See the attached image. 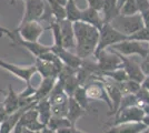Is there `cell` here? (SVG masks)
Wrapping results in <instances>:
<instances>
[{
	"instance_id": "cell-2",
	"label": "cell",
	"mask_w": 149,
	"mask_h": 133,
	"mask_svg": "<svg viewBox=\"0 0 149 133\" xmlns=\"http://www.w3.org/2000/svg\"><path fill=\"white\" fill-rule=\"evenodd\" d=\"M109 23L115 29H117L118 31L124 33L125 36H127L128 38L130 36H132L134 33H136L137 31L141 30L143 27H145L140 12L136 13V14H131V16L118 14Z\"/></svg>"
},
{
	"instance_id": "cell-21",
	"label": "cell",
	"mask_w": 149,
	"mask_h": 133,
	"mask_svg": "<svg viewBox=\"0 0 149 133\" xmlns=\"http://www.w3.org/2000/svg\"><path fill=\"white\" fill-rule=\"evenodd\" d=\"M84 113H85V109L82 108L72 96H69L67 118H68V120L71 122V124H72L74 127H76L77 121L79 120L81 116L84 115Z\"/></svg>"
},
{
	"instance_id": "cell-45",
	"label": "cell",
	"mask_w": 149,
	"mask_h": 133,
	"mask_svg": "<svg viewBox=\"0 0 149 133\" xmlns=\"http://www.w3.org/2000/svg\"><path fill=\"white\" fill-rule=\"evenodd\" d=\"M27 133H41V131H29V130H27Z\"/></svg>"
},
{
	"instance_id": "cell-5",
	"label": "cell",
	"mask_w": 149,
	"mask_h": 133,
	"mask_svg": "<svg viewBox=\"0 0 149 133\" xmlns=\"http://www.w3.org/2000/svg\"><path fill=\"white\" fill-rule=\"evenodd\" d=\"M95 57L97 58V67L99 70V76L106 71H112L115 69L121 68V59L115 50L110 49L109 51H101Z\"/></svg>"
},
{
	"instance_id": "cell-12",
	"label": "cell",
	"mask_w": 149,
	"mask_h": 133,
	"mask_svg": "<svg viewBox=\"0 0 149 133\" xmlns=\"http://www.w3.org/2000/svg\"><path fill=\"white\" fill-rule=\"evenodd\" d=\"M51 51L56 54L57 57L61 60L63 64L68 65L70 68H74V69H78L82 64L84 59H81L80 57H78L77 54H74L72 52H70L68 49L63 48V47H59V45H51Z\"/></svg>"
},
{
	"instance_id": "cell-33",
	"label": "cell",
	"mask_w": 149,
	"mask_h": 133,
	"mask_svg": "<svg viewBox=\"0 0 149 133\" xmlns=\"http://www.w3.org/2000/svg\"><path fill=\"white\" fill-rule=\"evenodd\" d=\"M129 39L149 42V28H145V27H143L141 30H139V31H137L136 33H134L132 36H130Z\"/></svg>"
},
{
	"instance_id": "cell-41",
	"label": "cell",
	"mask_w": 149,
	"mask_h": 133,
	"mask_svg": "<svg viewBox=\"0 0 149 133\" xmlns=\"http://www.w3.org/2000/svg\"><path fill=\"white\" fill-rule=\"evenodd\" d=\"M41 133H57L56 131H54V130H51L49 127H44L42 130H41Z\"/></svg>"
},
{
	"instance_id": "cell-24",
	"label": "cell",
	"mask_w": 149,
	"mask_h": 133,
	"mask_svg": "<svg viewBox=\"0 0 149 133\" xmlns=\"http://www.w3.org/2000/svg\"><path fill=\"white\" fill-rule=\"evenodd\" d=\"M100 76H105V78H108V79H110V80L115 81V82H124V81L129 80V76H128L127 72L125 71V69L123 67H121V68H118V69L112 70V71L102 72Z\"/></svg>"
},
{
	"instance_id": "cell-34",
	"label": "cell",
	"mask_w": 149,
	"mask_h": 133,
	"mask_svg": "<svg viewBox=\"0 0 149 133\" xmlns=\"http://www.w3.org/2000/svg\"><path fill=\"white\" fill-rule=\"evenodd\" d=\"M138 98V101H139V105L143 107L145 104H149V91L147 89L141 88L137 91V93H135Z\"/></svg>"
},
{
	"instance_id": "cell-43",
	"label": "cell",
	"mask_w": 149,
	"mask_h": 133,
	"mask_svg": "<svg viewBox=\"0 0 149 133\" xmlns=\"http://www.w3.org/2000/svg\"><path fill=\"white\" fill-rule=\"evenodd\" d=\"M125 2H126V0H117V5H118L119 9L123 8V6L125 5Z\"/></svg>"
},
{
	"instance_id": "cell-3",
	"label": "cell",
	"mask_w": 149,
	"mask_h": 133,
	"mask_svg": "<svg viewBox=\"0 0 149 133\" xmlns=\"http://www.w3.org/2000/svg\"><path fill=\"white\" fill-rule=\"evenodd\" d=\"M126 39H128V37L118 31L117 29H115L110 23H104V25L99 30V41L93 56L98 54L99 52L106 50L107 48H110L113 44L121 42Z\"/></svg>"
},
{
	"instance_id": "cell-19",
	"label": "cell",
	"mask_w": 149,
	"mask_h": 133,
	"mask_svg": "<svg viewBox=\"0 0 149 133\" xmlns=\"http://www.w3.org/2000/svg\"><path fill=\"white\" fill-rule=\"evenodd\" d=\"M80 20L86 22L88 25H91L96 27L97 29H101V27L104 25V19L100 14L99 10H96L91 7H87L85 9L81 10V17Z\"/></svg>"
},
{
	"instance_id": "cell-7",
	"label": "cell",
	"mask_w": 149,
	"mask_h": 133,
	"mask_svg": "<svg viewBox=\"0 0 149 133\" xmlns=\"http://www.w3.org/2000/svg\"><path fill=\"white\" fill-rule=\"evenodd\" d=\"M0 68L7 70L8 72H10L13 76H18L19 79L25 81L26 84H30L31 78L37 72L35 64L29 65V67H21V65H16V64L10 63V62H7L2 59H0Z\"/></svg>"
},
{
	"instance_id": "cell-31",
	"label": "cell",
	"mask_w": 149,
	"mask_h": 133,
	"mask_svg": "<svg viewBox=\"0 0 149 133\" xmlns=\"http://www.w3.org/2000/svg\"><path fill=\"white\" fill-rule=\"evenodd\" d=\"M48 99L51 104H61V103L68 102L69 95L65 91H62V92H58V93H50Z\"/></svg>"
},
{
	"instance_id": "cell-36",
	"label": "cell",
	"mask_w": 149,
	"mask_h": 133,
	"mask_svg": "<svg viewBox=\"0 0 149 133\" xmlns=\"http://www.w3.org/2000/svg\"><path fill=\"white\" fill-rule=\"evenodd\" d=\"M140 68L145 76H149V53L145 58H143L140 62Z\"/></svg>"
},
{
	"instance_id": "cell-9",
	"label": "cell",
	"mask_w": 149,
	"mask_h": 133,
	"mask_svg": "<svg viewBox=\"0 0 149 133\" xmlns=\"http://www.w3.org/2000/svg\"><path fill=\"white\" fill-rule=\"evenodd\" d=\"M45 30L46 28L40 25L39 21H30L24 25H19L15 32H18L20 38L26 41H38Z\"/></svg>"
},
{
	"instance_id": "cell-15",
	"label": "cell",
	"mask_w": 149,
	"mask_h": 133,
	"mask_svg": "<svg viewBox=\"0 0 149 133\" xmlns=\"http://www.w3.org/2000/svg\"><path fill=\"white\" fill-rule=\"evenodd\" d=\"M13 41L16 42L17 44H19V45L24 47L25 49H27L32 56H35L36 58L40 57L44 53L51 50V45H44V44L40 43L39 41H26V40L21 38H17V36H16V38L13 39Z\"/></svg>"
},
{
	"instance_id": "cell-20",
	"label": "cell",
	"mask_w": 149,
	"mask_h": 133,
	"mask_svg": "<svg viewBox=\"0 0 149 133\" xmlns=\"http://www.w3.org/2000/svg\"><path fill=\"white\" fill-rule=\"evenodd\" d=\"M101 12H102L104 23L111 22L118 14H120V9L117 5V0H105Z\"/></svg>"
},
{
	"instance_id": "cell-8",
	"label": "cell",
	"mask_w": 149,
	"mask_h": 133,
	"mask_svg": "<svg viewBox=\"0 0 149 133\" xmlns=\"http://www.w3.org/2000/svg\"><path fill=\"white\" fill-rule=\"evenodd\" d=\"M143 116H145V112L141 107L139 105L129 107V108L123 109L116 113L112 125L120 124V123H129V122H141Z\"/></svg>"
},
{
	"instance_id": "cell-35",
	"label": "cell",
	"mask_w": 149,
	"mask_h": 133,
	"mask_svg": "<svg viewBox=\"0 0 149 133\" xmlns=\"http://www.w3.org/2000/svg\"><path fill=\"white\" fill-rule=\"evenodd\" d=\"M86 1H87L88 3V7H91V8L96 9V10L101 11L105 0H86Z\"/></svg>"
},
{
	"instance_id": "cell-18",
	"label": "cell",
	"mask_w": 149,
	"mask_h": 133,
	"mask_svg": "<svg viewBox=\"0 0 149 133\" xmlns=\"http://www.w3.org/2000/svg\"><path fill=\"white\" fill-rule=\"evenodd\" d=\"M148 127L143 122H129L112 125L105 133H143Z\"/></svg>"
},
{
	"instance_id": "cell-13",
	"label": "cell",
	"mask_w": 149,
	"mask_h": 133,
	"mask_svg": "<svg viewBox=\"0 0 149 133\" xmlns=\"http://www.w3.org/2000/svg\"><path fill=\"white\" fill-rule=\"evenodd\" d=\"M19 123L29 131H41L44 127H46L44 123H41L39 120L38 111L35 107L28 109L25 113L21 115Z\"/></svg>"
},
{
	"instance_id": "cell-27",
	"label": "cell",
	"mask_w": 149,
	"mask_h": 133,
	"mask_svg": "<svg viewBox=\"0 0 149 133\" xmlns=\"http://www.w3.org/2000/svg\"><path fill=\"white\" fill-rule=\"evenodd\" d=\"M120 89V91L123 92V94H129V93H137V91L141 88V83L137 82L135 80H127L124 82H116Z\"/></svg>"
},
{
	"instance_id": "cell-26",
	"label": "cell",
	"mask_w": 149,
	"mask_h": 133,
	"mask_svg": "<svg viewBox=\"0 0 149 133\" xmlns=\"http://www.w3.org/2000/svg\"><path fill=\"white\" fill-rule=\"evenodd\" d=\"M71 122L68 120V118L66 116H54L51 115L50 118L49 122L47 124V127H49L51 130L54 131H58L60 129H63V127H71Z\"/></svg>"
},
{
	"instance_id": "cell-29",
	"label": "cell",
	"mask_w": 149,
	"mask_h": 133,
	"mask_svg": "<svg viewBox=\"0 0 149 133\" xmlns=\"http://www.w3.org/2000/svg\"><path fill=\"white\" fill-rule=\"evenodd\" d=\"M134 105H139V101H138V98L135 93H129V94H124L123 95V99L120 102V105H119L118 111L123 110V109L129 108V107H134ZM140 107V105H139ZM117 111V112H118Z\"/></svg>"
},
{
	"instance_id": "cell-16",
	"label": "cell",
	"mask_w": 149,
	"mask_h": 133,
	"mask_svg": "<svg viewBox=\"0 0 149 133\" xmlns=\"http://www.w3.org/2000/svg\"><path fill=\"white\" fill-rule=\"evenodd\" d=\"M57 82V76H46L42 78L41 82L39 84V87L36 89L35 95L32 96L33 101H40L42 99L48 98L50 94V92L52 91V89L55 87V84Z\"/></svg>"
},
{
	"instance_id": "cell-30",
	"label": "cell",
	"mask_w": 149,
	"mask_h": 133,
	"mask_svg": "<svg viewBox=\"0 0 149 133\" xmlns=\"http://www.w3.org/2000/svg\"><path fill=\"white\" fill-rule=\"evenodd\" d=\"M139 12L138 7H137L136 0H126L125 5L120 9V14L124 16H131V14H136Z\"/></svg>"
},
{
	"instance_id": "cell-10",
	"label": "cell",
	"mask_w": 149,
	"mask_h": 133,
	"mask_svg": "<svg viewBox=\"0 0 149 133\" xmlns=\"http://www.w3.org/2000/svg\"><path fill=\"white\" fill-rule=\"evenodd\" d=\"M87 96L90 100H101L105 101L106 104L110 108V111H112V103L108 96V93L106 91V88L104 83L99 79H93V82L88 83V85H85Z\"/></svg>"
},
{
	"instance_id": "cell-40",
	"label": "cell",
	"mask_w": 149,
	"mask_h": 133,
	"mask_svg": "<svg viewBox=\"0 0 149 133\" xmlns=\"http://www.w3.org/2000/svg\"><path fill=\"white\" fill-rule=\"evenodd\" d=\"M141 87L145 89H147L149 91V76H145V79H143V81L141 82Z\"/></svg>"
},
{
	"instance_id": "cell-44",
	"label": "cell",
	"mask_w": 149,
	"mask_h": 133,
	"mask_svg": "<svg viewBox=\"0 0 149 133\" xmlns=\"http://www.w3.org/2000/svg\"><path fill=\"white\" fill-rule=\"evenodd\" d=\"M57 2L59 3V5H61V6H66L67 5V2H68V0H56Z\"/></svg>"
},
{
	"instance_id": "cell-32",
	"label": "cell",
	"mask_w": 149,
	"mask_h": 133,
	"mask_svg": "<svg viewBox=\"0 0 149 133\" xmlns=\"http://www.w3.org/2000/svg\"><path fill=\"white\" fill-rule=\"evenodd\" d=\"M68 113V102L61 104H51V114L54 116H66Z\"/></svg>"
},
{
	"instance_id": "cell-17",
	"label": "cell",
	"mask_w": 149,
	"mask_h": 133,
	"mask_svg": "<svg viewBox=\"0 0 149 133\" xmlns=\"http://www.w3.org/2000/svg\"><path fill=\"white\" fill-rule=\"evenodd\" d=\"M5 110H6L7 114H13L16 111H18L21 107V100H20V96L19 93H17L15 90L13 89L11 85H9L8 88V92L6 93V98L2 102Z\"/></svg>"
},
{
	"instance_id": "cell-6",
	"label": "cell",
	"mask_w": 149,
	"mask_h": 133,
	"mask_svg": "<svg viewBox=\"0 0 149 133\" xmlns=\"http://www.w3.org/2000/svg\"><path fill=\"white\" fill-rule=\"evenodd\" d=\"M25 11L20 25L30 21H40L46 9V0H24Z\"/></svg>"
},
{
	"instance_id": "cell-23",
	"label": "cell",
	"mask_w": 149,
	"mask_h": 133,
	"mask_svg": "<svg viewBox=\"0 0 149 133\" xmlns=\"http://www.w3.org/2000/svg\"><path fill=\"white\" fill-rule=\"evenodd\" d=\"M61 81H63V90H65V92L69 96H71V95L74 94L76 89L80 85L78 76H77V70L74 71V73H71L70 76H67L65 80H61Z\"/></svg>"
},
{
	"instance_id": "cell-42",
	"label": "cell",
	"mask_w": 149,
	"mask_h": 133,
	"mask_svg": "<svg viewBox=\"0 0 149 133\" xmlns=\"http://www.w3.org/2000/svg\"><path fill=\"white\" fill-rule=\"evenodd\" d=\"M141 108H143V112H145V115H149V104H145Z\"/></svg>"
},
{
	"instance_id": "cell-25",
	"label": "cell",
	"mask_w": 149,
	"mask_h": 133,
	"mask_svg": "<svg viewBox=\"0 0 149 133\" xmlns=\"http://www.w3.org/2000/svg\"><path fill=\"white\" fill-rule=\"evenodd\" d=\"M65 8H66V19L70 20L72 22L80 20L81 9L78 8L74 0H68V2L65 6Z\"/></svg>"
},
{
	"instance_id": "cell-22",
	"label": "cell",
	"mask_w": 149,
	"mask_h": 133,
	"mask_svg": "<svg viewBox=\"0 0 149 133\" xmlns=\"http://www.w3.org/2000/svg\"><path fill=\"white\" fill-rule=\"evenodd\" d=\"M36 110L38 111V115H39V120L41 123H44L47 127L48 122H49L50 118H51V103H50L49 99L46 98L40 101H38L35 105Z\"/></svg>"
},
{
	"instance_id": "cell-39",
	"label": "cell",
	"mask_w": 149,
	"mask_h": 133,
	"mask_svg": "<svg viewBox=\"0 0 149 133\" xmlns=\"http://www.w3.org/2000/svg\"><path fill=\"white\" fill-rule=\"evenodd\" d=\"M140 14H141V18H143L145 28H149V8L146 9V10H143V11H141Z\"/></svg>"
},
{
	"instance_id": "cell-37",
	"label": "cell",
	"mask_w": 149,
	"mask_h": 133,
	"mask_svg": "<svg viewBox=\"0 0 149 133\" xmlns=\"http://www.w3.org/2000/svg\"><path fill=\"white\" fill-rule=\"evenodd\" d=\"M2 36H8L11 40H13V39L16 38L15 32L11 31V30H9V29H7L5 27H2V25H0V38H1Z\"/></svg>"
},
{
	"instance_id": "cell-14",
	"label": "cell",
	"mask_w": 149,
	"mask_h": 133,
	"mask_svg": "<svg viewBox=\"0 0 149 133\" xmlns=\"http://www.w3.org/2000/svg\"><path fill=\"white\" fill-rule=\"evenodd\" d=\"M61 33V44L66 49H74L76 48V37H74V22L68 19L58 21Z\"/></svg>"
},
{
	"instance_id": "cell-11",
	"label": "cell",
	"mask_w": 149,
	"mask_h": 133,
	"mask_svg": "<svg viewBox=\"0 0 149 133\" xmlns=\"http://www.w3.org/2000/svg\"><path fill=\"white\" fill-rule=\"evenodd\" d=\"M111 49V48H110ZM117 52V51H116ZM120 59H121V65L125 69V71L127 72V74L129 76L130 80H135L137 82H143V79H145V74L141 71V68H140V63L137 62L136 60L131 59V58H127L126 56H123L121 53L117 52Z\"/></svg>"
},
{
	"instance_id": "cell-46",
	"label": "cell",
	"mask_w": 149,
	"mask_h": 133,
	"mask_svg": "<svg viewBox=\"0 0 149 133\" xmlns=\"http://www.w3.org/2000/svg\"><path fill=\"white\" fill-rule=\"evenodd\" d=\"M22 133H27V130H26V129H24V132Z\"/></svg>"
},
{
	"instance_id": "cell-38",
	"label": "cell",
	"mask_w": 149,
	"mask_h": 133,
	"mask_svg": "<svg viewBox=\"0 0 149 133\" xmlns=\"http://www.w3.org/2000/svg\"><path fill=\"white\" fill-rule=\"evenodd\" d=\"M136 3L139 12H141V11L149 8V0H136Z\"/></svg>"
},
{
	"instance_id": "cell-1",
	"label": "cell",
	"mask_w": 149,
	"mask_h": 133,
	"mask_svg": "<svg viewBox=\"0 0 149 133\" xmlns=\"http://www.w3.org/2000/svg\"><path fill=\"white\" fill-rule=\"evenodd\" d=\"M76 37V54L81 59H87L95 53L99 41V29L84 21L74 22Z\"/></svg>"
},
{
	"instance_id": "cell-4",
	"label": "cell",
	"mask_w": 149,
	"mask_h": 133,
	"mask_svg": "<svg viewBox=\"0 0 149 133\" xmlns=\"http://www.w3.org/2000/svg\"><path fill=\"white\" fill-rule=\"evenodd\" d=\"M112 50L121 53L123 56H138L141 59L145 58L149 53V42L138 41L132 39H126L121 42L113 44L110 47Z\"/></svg>"
},
{
	"instance_id": "cell-28",
	"label": "cell",
	"mask_w": 149,
	"mask_h": 133,
	"mask_svg": "<svg viewBox=\"0 0 149 133\" xmlns=\"http://www.w3.org/2000/svg\"><path fill=\"white\" fill-rule=\"evenodd\" d=\"M76 101L80 104L82 108L86 109L89 105V98L87 96V92H86V88L85 85H79L78 88L76 89V91L74 92V94L71 95Z\"/></svg>"
}]
</instances>
